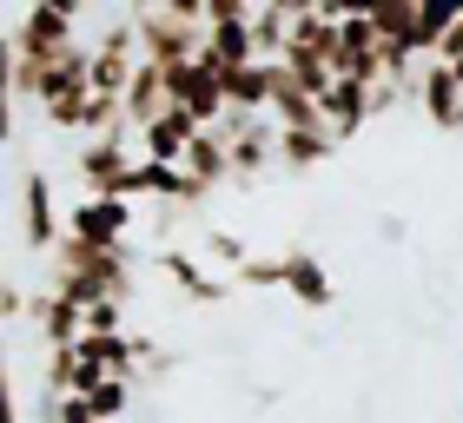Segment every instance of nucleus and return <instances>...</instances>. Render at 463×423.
<instances>
[{
	"instance_id": "obj_1",
	"label": "nucleus",
	"mask_w": 463,
	"mask_h": 423,
	"mask_svg": "<svg viewBox=\"0 0 463 423\" xmlns=\"http://www.w3.org/2000/svg\"><path fill=\"white\" fill-rule=\"evenodd\" d=\"M133 20H139L146 60H159V67H179V60H199V53H205V20H193V14L146 7V14H133Z\"/></svg>"
},
{
	"instance_id": "obj_2",
	"label": "nucleus",
	"mask_w": 463,
	"mask_h": 423,
	"mask_svg": "<svg viewBox=\"0 0 463 423\" xmlns=\"http://www.w3.org/2000/svg\"><path fill=\"white\" fill-rule=\"evenodd\" d=\"M67 47H73V14L47 7V0H27V7H20V20H14V33H7V53L53 67Z\"/></svg>"
},
{
	"instance_id": "obj_3",
	"label": "nucleus",
	"mask_w": 463,
	"mask_h": 423,
	"mask_svg": "<svg viewBox=\"0 0 463 423\" xmlns=\"http://www.w3.org/2000/svg\"><path fill=\"white\" fill-rule=\"evenodd\" d=\"M133 199H113V193H87L73 212H67V231L87 245H126V231H133Z\"/></svg>"
},
{
	"instance_id": "obj_4",
	"label": "nucleus",
	"mask_w": 463,
	"mask_h": 423,
	"mask_svg": "<svg viewBox=\"0 0 463 423\" xmlns=\"http://www.w3.org/2000/svg\"><path fill=\"white\" fill-rule=\"evenodd\" d=\"M73 165H80V179H87V193L133 199V173H139V159L126 153V139H87Z\"/></svg>"
},
{
	"instance_id": "obj_5",
	"label": "nucleus",
	"mask_w": 463,
	"mask_h": 423,
	"mask_svg": "<svg viewBox=\"0 0 463 423\" xmlns=\"http://www.w3.org/2000/svg\"><path fill=\"white\" fill-rule=\"evenodd\" d=\"M417 113L437 133H463V80H457L450 60H424V73H417Z\"/></svg>"
},
{
	"instance_id": "obj_6",
	"label": "nucleus",
	"mask_w": 463,
	"mask_h": 423,
	"mask_svg": "<svg viewBox=\"0 0 463 423\" xmlns=\"http://www.w3.org/2000/svg\"><path fill=\"white\" fill-rule=\"evenodd\" d=\"M60 231H67V225L53 219V179L33 165V173L20 179V239H27V251L47 258V251L60 245Z\"/></svg>"
},
{
	"instance_id": "obj_7",
	"label": "nucleus",
	"mask_w": 463,
	"mask_h": 423,
	"mask_svg": "<svg viewBox=\"0 0 463 423\" xmlns=\"http://www.w3.org/2000/svg\"><path fill=\"white\" fill-rule=\"evenodd\" d=\"M271 159H279V119H251L245 133H232V179L251 185V179H265L271 173Z\"/></svg>"
},
{
	"instance_id": "obj_8",
	"label": "nucleus",
	"mask_w": 463,
	"mask_h": 423,
	"mask_svg": "<svg viewBox=\"0 0 463 423\" xmlns=\"http://www.w3.org/2000/svg\"><path fill=\"white\" fill-rule=\"evenodd\" d=\"M325 119H331V133H338V139L364 133V126L377 119V106H371V80L338 73V80H331V93H325Z\"/></svg>"
},
{
	"instance_id": "obj_9",
	"label": "nucleus",
	"mask_w": 463,
	"mask_h": 423,
	"mask_svg": "<svg viewBox=\"0 0 463 423\" xmlns=\"http://www.w3.org/2000/svg\"><path fill=\"white\" fill-rule=\"evenodd\" d=\"M179 165H185V173H193V179L205 185V193H219V185H232V139L219 133V126H199Z\"/></svg>"
},
{
	"instance_id": "obj_10",
	"label": "nucleus",
	"mask_w": 463,
	"mask_h": 423,
	"mask_svg": "<svg viewBox=\"0 0 463 423\" xmlns=\"http://www.w3.org/2000/svg\"><path fill=\"white\" fill-rule=\"evenodd\" d=\"M159 278L179 291V298H193V305H219L225 298V278H213V271H199L193 251H179V245H165L159 251Z\"/></svg>"
},
{
	"instance_id": "obj_11",
	"label": "nucleus",
	"mask_w": 463,
	"mask_h": 423,
	"mask_svg": "<svg viewBox=\"0 0 463 423\" xmlns=\"http://www.w3.org/2000/svg\"><path fill=\"white\" fill-rule=\"evenodd\" d=\"M331 153H338L331 126H279V165H291V173H318Z\"/></svg>"
},
{
	"instance_id": "obj_12",
	"label": "nucleus",
	"mask_w": 463,
	"mask_h": 423,
	"mask_svg": "<svg viewBox=\"0 0 463 423\" xmlns=\"http://www.w3.org/2000/svg\"><path fill=\"white\" fill-rule=\"evenodd\" d=\"M205 60L219 73H239L259 60V40H251V20H205Z\"/></svg>"
},
{
	"instance_id": "obj_13",
	"label": "nucleus",
	"mask_w": 463,
	"mask_h": 423,
	"mask_svg": "<svg viewBox=\"0 0 463 423\" xmlns=\"http://www.w3.org/2000/svg\"><path fill=\"white\" fill-rule=\"evenodd\" d=\"M165 106H173V87H165V67L159 60H139L133 87H126V119H133V133H146Z\"/></svg>"
},
{
	"instance_id": "obj_14",
	"label": "nucleus",
	"mask_w": 463,
	"mask_h": 423,
	"mask_svg": "<svg viewBox=\"0 0 463 423\" xmlns=\"http://www.w3.org/2000/svg\"><path fill=\"white\" fill-rule=\"evenodd\" d=\"M193 133H199V119H193V113H185V106L173 99V106H165V113H159V119L139 133V153H146V159H185Z\"/></svg>"
},
{
	"instance_id": "obj_15",
	"label": "nucleus",
	"mask_w": 463,
	"mask_h": 423,
	"mask_svg": "<svg viewBox=\"0 0 463 423\" xmlns=\"http://www.w3.org/2000/svg\"><path fill=\"white\" fill-rule=\"evenodd\" d=\"M33 317H40V337H47V344H80V337H87V305L67 298V291H40Z\"/></svg>"
},
{
	"instance_id": "obj_16",
	"label": "nucleus",
	"mask_w": 463,
	"mask_h": 423,
	"mask_svg": "<svg viewBox=\"0 0 463 423\" xmlns=\"http://www.w3.org/2000/svg\"><path fill=\"white\" fill-rule=\"evenodd\" d=\"M285 291H291V305L298 311H325L338 291H331V271L311 258V251H285Z\"/></svg>"
},
{
	"instance_id": "obj_17",
	"label": "nucleus",
	"mask_w": 463,
	"mask_h": 423,
	"mask_svg": "<svg viewBox=\"0 0 463 423\" xmlns=\"http://www.w3.org/2000/svg\"><path fill=\"white\" fill-rule=\"evenodd\" d=\"M457 20H463V0H417V47L437 53Z\"/></svg>"
},
{
	"instance_id": "obj_18",
	"label": "nucleus",
	"mask_w": 463,
	"mask_h": 423,
	"mask_svg": "<svg viewBox=\"0 0 463 423\" xmlns=\"http://www.w3.org/2000/svg\"><path fill=\"white\" fill-rule=\"evenodd\" d=\"M232 285H251V291H285V258H259V251H251V258L232 271Z\"/></svg>"
},
{
	"instance_id": "obj_19",
	"label": "nucleus",
	"mask_w": 463,
	"mask_h": 423,
	"mask_svg": "<svg viewBox=\"0 0 463 423\" xmlns=\"http://www.w3.org/2000/svg\"><path fill=\"white\" fill-rule=\"evenodd\" d=\"M205 251H213L219 265H232V271H239V265L251 258V251H245V239H232V231H205Z\"/></svg>"
},
{
	"instance_id": "obj_20",
	"label": "nucleus",
	"mask_w": 463,
	"mask_h": 423,
	"mask_svg": "<svg viewBox=\"0 0 463 423\" xmlns=\"http://www.w3.org/2000/svg\"><path fill=\"white\" fill-rule=\"evenodd\" d=\"M251 0H205V20H251Z\"/></svg>"
},
{
	"instance_id": "obj_21",
	"label": "nucleus",
	"mask_w": 463,
	"mask_h": 423,
	"mask_svg": "<svg viewBox=\"0 0 463 423\" xmlns=\"http://www.w3.org/2000/svg\"><path fill=\"white\" fill-rule=\"evenodd\" d=\"M27 311H33V305H27V291H20V285H7V291H0V317H7V324H20Z\"/></svg>"
},
{
	"instance_id": "obj_22",
	"label": "nucleus",
	"mask_w": 463,
	"mask_h": 423,
	"mask_svg": "<svg viewBox=\"0 0 463 423\" xmlns=\"http://www.w3.org/2000/svg\"><path fill=\"white\" fill-rule=\"evenodd\" d=\"M331 20H351V14H377V0H325Z\"/></svg>"
},
{
	"instance_id": "obj_23",
	"label": "nucleus",
	"mask_w": 463,
	"mask_h": 423,
	"mask_svg": "<svg viewBox=\"0 0 463 423\" xmlns=\"http://www.w3.org/2000/svg\"><path fill=\"white\" fill-rule=\"evenodd\" d=\"M47 7H60V14H73V20H80V7H87V0H47Z\"/></svg>"
},
{
	"instance_id": "obj_24",
	"label": "nucleus",
	"mask_w": 463,
	"mask_h": 423,
	"mask_svg": "<svg viewBox=\"0 0 463 423\" xmlns=\"http://www.w3.org/2000/svg\"><path fill=\"white\" fill-rule=\"evenodd\" d=\"M20 7H27V0H20Z\"/></svg>"
}]
</instances>
